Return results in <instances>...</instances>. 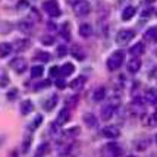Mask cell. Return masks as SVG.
<instances>
[{
    "instance_id": "cell-36",
    "label": "cell",
    "mask_w": 157,
    "mask_h": 157,
    "mask_svg": "<svg viewBox=\"0 0 157 157\" xmlns=\"http://www.w3.org/2000/svg\"><path fill=\"white\" fill-rule=\"evenodd\" d=\"M76 104H78V97L76 96H72V97H68V98H66V107H68V109L76 107Z\"/></svg>"
},
{
    "instance_id": "cell-7",
    "label": "cell",
    "mask_w": 157,
    "mask_h": 157,
    "mask_svg": "<svg viewBox=\"0 0 157 157\" xmlns=\"http://www.w3.org/2000/svg\"><path fill=\"white\" fill-rule=\"evenodd\" d=\"M115 109H116V106L115 104H112V103H107V104H104L100 110V117H101V121L104 122H107L110 121L113 115H115Z\"/></svg>"
},
{
    "instance_id": "cell-46",
    "label": "cell",
    "mask_w": 157,
    "mask_h": 157,
    "mask_svg": "<svg viewBox=\"0 0 157 157\" xmlns=\"http://www.w3.org/2000/svg\"><path fill=\"white\" fill-rule=\"evenodd\" d=\"M128 157H135V156H128Z\"/></svg>"
},
{
    "instance_id": "cell-5",
    "label": "cell",
    "mask_w": 157,
    "mask_h": 157,
    "mask_svg": "<svg viewBox=\"0 0 157 157\" xmlns=\"http://www.w3.org/2000/svg\"><path fill=\"white\" fill-rule=\"evenodd\" d=\"M90 12H91V5H90V2H87V0H81V2H78L75 6H74V13L76 16H79V18L87 16Z\"/></svg>"
},
{
    "instance_id": "cell-26",
    "label": "cell",
    "mask_w": 157,
    "mask_h": 157,
    "mask_svg": "<svg viewBox=\"0 0 157 157\" xmlns=\"http://www.w3.org/2000/svg\"><path fill=\"white\" fill-rule=\"evenodd\" d=\"M48 153H50V144L43 143L41 145H38V148H37V151H35L34 157H44V156H47Z\"/></svg>"
},
{
    "instance_id": "cell-37",
    "label": "cell",
    "mask_w": 157,
    "mask_h": 157,
    "mask_svg": "<svg viewBox=\"0 0 157 157\" xmlns=\"http://www.w3.org/2000/svg\"><path fill=\"white\" fill-rule=\"evenodd\" d=\"M6 97H7V100H15V98L18 97V90L16 88L9 90V91H7V94H6Z\"/></svg>"
},
{
    "instance_id": "cell-25",
    "label": "cell",
    "mask_w": 157,
    "mask_h": 157,
    "mask_svg": "<svg viewBox=\"0 0 157 157\" xmlns=\"http://www.w3.org/2000/svg\"><path fill=\"white\" fill-rule=\"evenodd\" d=\"M13 52V46L10 43H0V57H6Z\"/></svg>"
},
{
    "instance_id": "cell-39",
    "label": "cell",
    "mask_w": 157,
    "mask_h": 157,
    "mask_svg": "<svg viewBox=\"0 0 157 157\" xmlns=\"http://www.w3.org/2000/svg\"><path fill=\"white\" fill-rule=\"evenodd\" d=\"M59 68H60V66H52V68H50V71H48L50 78H52V76H59Z\"/></svg>"
},
{
    "instance_id": "cell-1",
    "label": "cell",
    "mask_w": 157,
    "mask_h": 157,
    "mask_svg": "<svg viewBox=\"0 0 157 157\" xmlns=\"http://www.w3.org/2000/svg\"><path fill=\"white\" fill-rule=\"evenodd\" d=\"M123 62H125V52L123 50H116L109 56V59L106 62V66H107L110 72H115L122 66Z\"/></svg>"
},
{
    "instance_id": "cell-27",
    "label": "cell",
    "mask_w": 157,
    "mask_h": 157,
    "mask_svg": "<svg viewBox=\"0 0 157 157\" xmlns=\"http://www.w3.org/2000/svg\"><path fill=\"white\" fill-rule=\"evenodd\" d=\"M104 97H106V88H104V87H98V88L94 90V93H93V100L96 103L103 101Z\"/></svg>"
},
{
    "instance_id": "cell-32",
    "label": "cell",
    "mask_w": 157,
    "mask_h": 157,
    "mask_svg": "<svg viewBox=\"0 0 157 157\" xmlns=\"http://www.w3.org/2000/svg\"><path fill=\"white\" fill-rule=\"evenodd\" d=\"M12 28H13V25H12L10 22H7V21L2 22V24H0V34H9V33L12 31Z\"/></svg>"
},
{
    "instance_id": "cell-20",
    "label": "cell",
    "mask_w": 157,
    "mask_h": 157,
    "mask_svg": "<svg viewBox=\"0 0 157 157\" xmlns=\"http://www.w3.org/2000/svg\"><path fill=\"white\" fill-rule=\"evenodd\" d=\"M74 72H75V66H74L72 63H65L63 66L59 68V76H60V78H65V76L72 75Z\"/></svg>"
},
{
    "instance_id": "cell-3",
    "label": "cell",
    "mask_w": 157,
    "mask_h": 157,
    "mask_svg": "<svg viewBox=\"0 0 157 157\" xmlns=\"http://www.w3.org/2000/svg\"><path fill=\"white\" fill-rule=\"evenodd\" d=\"M123 154V148L117 143H109L101 148L103 157H121Z\"/></svg>"
},
{
    "instance_id": "cell-30",
    "label": "cell",
    "mask_w": 157,
    "mask_h": 157,
    "mask_svg": "<svg viewBox=\"0 0 157 157\" xmlns=\"http://www.w3.org/2000/svg\"><path fill=\"white\" fill-rule=\"evenodd\" d=\"M43 74H44V68L41 65H35V66L31 68V78H34V79L35 78H41Z\"/></svg>"
},
{
    "instance_id": "cell-44",
    "label": "cell",
    "mask_w": 157,
    "mask_h": 157,
    "mask_svg": "<svg viewBox=\"0 0 157 157\" xmlns=\"http://www.w3.org/2000/svg\"><path fill=\"white\" fill-rule=\"evenodd\" d=\"M147 2H148V3H153V2H154V0H147Z\"/></svg>"
},
{
    "instance_id": "cell-35",
    "label": "cell",
    "mask_w": 157,
    "mask_h": 157,
    "mask_svg": "<svg viewBox=\"0 0 157 157\" xmlns=\"http://www.w3.org/2000/svg\"><path fill=\"white\" fill-rule=\"evenodd\" d=\"M31 141H33V138H31V135H28V137L24 138V141H22V147H21V150H22V153H27L28 148H29V145H31Z\"/></svg>"
},
{
    "instance_id": "cell-34",
    "label": "cell",
    "mask_w": 157,
    "mask_h": 157,
    "mask_svg": "<svg viewBox=\"0 0 157 157\" xmlns=\"http://www.w3.org/2000/svg\"><path fill=\"white\" fill-rule=\"evenodd\" d=\"M66 55H68V47L65 44H60L59 47L56 48V56L57 57H65Z\"/></svg>"
},
{
    "instance_id": "cell-15",
    "label": "cell",
    "mask_w": 157,
    "mask_h": 157,
    "mask_svg": "<svg viewBox=\"0 0 157 157\" xmlns=\"http://www.w3.org/2000/svg\"><path fill=\"white\" fill-rule=\"evenodd\" d=\"M85 82H87V78L84 75H79L69 84V87H71V90H74V91H81L84 88V85H85Z\"/></svg>"
},
{
    "instance_id": "cell-18",
    "label": "cell",
    "mask_w": 157,
    "mask_h": 157,
    "mask_svg": "<svg viewBox=\"0 0 157 157\" xmlns=\"http://www.w3.org/2000/svg\"><path fill=\"white\" fill-rule=\"evenodd\" d=\"M150 147V140L148 138H138L134 141V148L137 151H145Z\"/></svg>"
},
{
    "instance_id": "cell-9",
    "label": "cell",
    "mask_w": 157,
    "mask_h": 157,
    "mask_svg": "<svg viewBox=\"0 0 157 157\" xmlns=\"http://www.w3.org/2000/svg\"><path fill=\"white\" fill-rule=\"evenodd\" d=\"M18 29H19L21 33H24V34H31L33 29H34V21L31 19V18L19 21L18 22Z\"/></svg>"
},
{
    "instance_id": "cell-10",
    "label": "cell",
    "mask_w": 157,
    "mask_h": 157,
    "mask_svg": "<svg viewBox=\"0 0 157 157\" xmlns=\"http://www.w3.org/2000/svg\"><path fill=\"white\" fill-rule=\"evenodd\" d=\"M71 119V110L68 107H63V109L57 113V117H56L55 123L57 126H63L65 123H68V121Z\"/></svg>"
},
{
    "instance_id": "cell-13",
    "label": "cell",
    "mask_w": 157,
    "mask_h": 157,
    "mask_svg": "<svg viewBox=\"0 0 157 157\" xmlns=\"http://www.w3.org/2000/svg\"><path fill=\"white\" fill-rule=\"evenodd\" d=\"M71 55L74 56L76 60H84L87 57V52H85V48L82 47L81 44H74L72 48H71Z\"/></svg>"
},
{
    "instance_id": "cell-47",
    "label": "cell",
    "mask_w": 157,
    "mask_h": 157,
    "mask_svg": "<svg viewBox=\"0 0 157 157\" xmlns=\"http://www.w3.org/2000/svg\"><path fill=\"white\" fill-rule=\"evenodd\" d=\"M156 13H157V12H156Z\"/></svg>"
},
{
    "instance_id": "cell-33",
    "label": "cell",
    "mask_w": 157,
    "mask_h": 157,
    "mask_svg": "<svg viewBox=\"0 0 157 157\" xmlns=\"http://www.w3.org/2000/svg\"><path fill=\"white\" fill-rule=\"evenodd\" d=\"M41 43H43L44 46H52V44H55L56 43V40L52 34H46V35L41 37Z\"/></svg>"
},
{
    "instance_id": "cell-8",
    "label": "cell",
    "mask_w": 157,
    "mask_h": 157,
    "mask_svg": "<svg viewBox=\"0 0 157 157\" xmlns=\"http://www.w3.org/2000/svg\"><path fill=\"white\" fill-rule=\"evenodd\" d=\"M103 135L109 140H116V138L121 137V129L117 128L116 125H107L103 128Z\"/></svg>"
},
{
    "instance_id": "cell-28",
    "label": "cell",
    "mask_w": 157,
    "mask_h": 157,
    "mask_svg": "<svg viewBox=\"0 0 157 157\" xmlns=\"http://www.w3.org/2000/svg\"><path fill=\"white\" fill-rule=\"evenodd\" d=\"M60 37L65 41H71V25H69V22H65L60 27Z\"/></svg>"
},
{
    "instance_id": "cell-12",
    "label": "cell",
    "mask_w": 157,
    "mask_h": 157,
    "mask_svg": "<svg viewBox=\"0 0 157 157\" xmlns=\"http://www.w3.org/2000/svg\"><path fill=\"white\" fill-rule=\"evenodd\" d=\"M29 46H31V41L28 40V38H18L13 44V52H16V53H22V52L28 50Z\"/></svg>"
},
{
    "instance_id": "cell-31",
    "label": "cell",
    "mask_w": 157,
    "mask_h": 157,
    "mask_svg": "<svg viewBox=\"0 0 157 157\" xmlns=\"http://www.w3.org/2000/svg\"><path fill=\"white\" fill-rule=\"evenodd\" d=\"M43 119H44V117H43V115H37L34 121L29 123V132H34V131L41 125V123H43Z\"/></svg>"
},
{
    "instance_id": "cell-4",
    "label": "cell",
    "mask_w": 157,
    "mask_h": 157,
    "mask_svg": "<svg viewBox=\"0 0 157 157\" xmlns=\"http://www.w3.org/2000/svg\"><path fill=\"white\" fill-rule=\"evenodd\" d=\"M43 9H44V12H46L50 18H59L62 15L60 6H59L57 0H46V2L43 3Z\"/></svg>"
},
{
    "instance_id": "cell-19",
    "label": "cell",
    "mask_w": 157,
    "mask_h": 157,
    "mask_svg": "<svg viewBox=\"0 0 157 157\" xmlns=\"http://www.w3.org/2000/svg\"><path fill=\"white\" fill-rule=\"evenodd\" d=\"M144 40L148 43H157V25L156 27H150L148 29H145L144 33Z\"/></svg>"
},
{
    "instance_id": "cell-17",
    "label": "cell",
    "mask_w": 157,
    "mask_h": 157,
    "mask_svg": "<svg viewBox=\"0 0 157 157\" xmlns=\"http://www.w3.org/2000/svg\"><path fill=\"white\" fill-rule=\"evenodd\" d=\"M19 110H21V115L28 116V115L33 113V110H34V103L31 101V100H24V101L21 103Z\"/></svg>"
},
{
    "instance_id": "cell-24",
    "label": "cell",
    "mask_w": 157,
    "mask_h": 157,
    "mask_svg": "<svg viewBox=\"0 0 157 157\" xmlns=\"http://www.w3.org/2000/svg\"><path fill=\"white\" fill-rule=\"evenodd\" d=\"M144 98H145V101L150 103V104H156L157 103V90L156 88H148L145 91Z\"/></svg>"
},
{
    "instance_id": "cell-29",
    "label": "cell",
    "mask_w": 157,
    "mask_h": 157,
    "mask_svg": "<svg viewBox=\"0 0 157 157\" xmlns=\"http://www.w3.org/2000/svg\"><path fill=\"white\" fill-rule=\"evenodd\" d=\"M50 57H52V55H50V53H47V52H41V50L35 52V55H34L35 60L41 62V63H47V62L50 60Z\"/></svg>"
},
{
    "instance_id": "cell-40",
    "label": "cell",
    "mask_w": 157,
    "mask_h": 157,
    "mask_svg": "<svg viewBox=\"0 0 157 157\" xmlns=\"http://www.w3.org/2000/svg\"><path fill=\"white\" fill-rule=\"evenodd\" d=\"M7 84H9V78H7V75H0V85H2V87H6Z\"/></svg>"
},
{
    "instance_id": "cell-43",
    "label": "cell",
    "mask_w": 157,
    "mask_h": 157,
    "mask_svg": "<svg viewBox=\"0 0 157 157\" xmlns=\"http://www.w3.org/2000/svg\"><path fill=\"white\" fill-rule=\"evenodd\" d=\"M151 117H153V122L157 123V110L154 112V113H153V115H151Z\"/></svg>"
},
{
    "instance_id": "cell-14",
    "label": "cell",
    "mask_w": 157,
    "mask_h": 157,
    "mask_svg": "<svg viewBox=\"0 0 157 157\" xmlns=\"http://www.w3.org/2000/svg\"><path fill=\"white\" fill-rule=\"evenodd\" d=\"M144 53H145V44H144L143 41H138L132 47H129V55L132 56V57H140V56H143Z\"/></svg>"
},
{
    "instance_id": "cell-22",
    "label": "cell",
    "mask_w": 157,
    "mask_h": 157,
    "mask_svg": "<svg viewBox=\"0 0 157 157\" xmlns=\"http://www.w3.org/2000/svg\"><path fill=\"white\" fill-rule=\"evenodd\" d=\"M56 104H57V96L53 94V96H50L46 101L43 103V107H44L46 112H52V110L56 107Z\"/></svg>"
},
{
    "instance_id": "cell-11",
    "label": "cell",
    "mask_w": 157,
    "mask_h": 157,
    "mask_svg": "<svg viewBox=\"0 0 157 157\" xmlns=\"http://www.w3.org/2000/svg\"><path fill=\"white\" fill-rule=\"evenodd\" d=\"M82 121H84V123L88 126L90 129H94V128H97V126H98V119H97V116L94 115V113H91V112H88V113H84Z\"/></svg>"
},
{
    "instance_id": "cell-2",
    "label": "cell",
    "mask_w": 157,
    "mask_h": 157,
    "mask_svg": "<svg viewBox=\"0 0 157 157\" xmlns=\"http://www.w3.org/2000/svg\"><path fill=\"white\" fill-rule=\"evenodd\" d=\"M134 37H135V31L134 29L123 28V29H121L116 34L115 41H116V44H119V46H126V44H129L131 41L134 40Z\"/></svg>"
},
{
    "instance_id": "cell-38",
    "label": "cell",
    "mask_w": 157,
    "mask_h": 157,
    "mask_svg": "<svg viewBox=\"0 0 157 157\" xmlns=\"http://www.w3.org/2000/svg\"><path fill=\"white\" fill-rule=\"evenodd\" d=\"M55 84H56V87H57L59 90H63L65 87H66V82H65V79H63V78H60V76H59V78L55 81Z\"/></svg>"
},
{
    "instance_id": "cell-45",
    "label": "cell",
    "mask_w": 157,
    "mask_h": 157,
    "mask_svg": "<svg viewBox=\"0 0 157 157\" xmlns=\"http://www.w3.org/2000/svg\"><path fill=\"white\" fill-rule=\"evenodd\" d=\"M156 143H157V135H156Z\"/></svg>"
},
{
    "instance_id": "cell-16",
    "label": "cell",
    "mask_w": 157,
    "mask_h": 157,
    "mask_svg": "<svg viewBox=\"0 0 157 157\" xmlns=\"http://www.w3.org/2000/svg\"><path fill=\"white\" fill-rule=\"evenodd\" d=\"M126 68H128V72H129V74H137L138 71L141 69V60H140V57H132V59L126 63Z\"/></svg>"
},
{
    "instance_id": "cell-42",
    "label": "cell",
    "mask_w": 157,
    "mask_h": 157,
    "mask_svg": "<svg viewBox=\"0 0 157 157\" xmlns=\"http://www.w3.org/2000/svg\"><path fill=\"white\" fill-rule=\"evenodd\" d=\"M66 2H68L69 5H72V6H75L76 3H78V2H81V0H66Z\"/></svg>"
},
{
    "instance_id": "cell-41",
    "label": "cell",
    "mask_w": 157,
    "mask_h": 157,
    "mask_svg": "<svg viewBox=\"0 0 157 157\" xmlns=\"http://www.w3.org/2000/svg\"><path fill=\"white\" fill-rule=\"evenodd\" d=\"M5 141H6V137H5L3 134H0V147H2V145L5 144Z\"/></svg>"
},
{
    "instance_id": "cell-23",
    "label": "cell",
    "mask_w": 157,
    "mask_h": 157,
    "mask_svg": "<svg viewBox=\"0 0 157 157\" xmlns=\"http://www.w3.org/2000/svg\"><path fill=\"white\" fill-rule=\"evenodd\" d=\"M137 13V7L135 6H126L122 10V21H129L132 19Z\"/></svg>"
},
{
    "instance_id": "cell-48",
    "label": "cell",
    "mask_w": 157,
    "mask_h": 157,
    "mask_svg": "<svg viewBox=\"0 0 157 157\" xmlns=\"http://www.w3.org/2000/svg\"><path fill=\"white\" fill-rule=\"evenodd\" d=\"M156 104H157V103H156Z\"/></svg>"
},
{
    "instance_id": "cell-21",
    "label": "cell",
    "mask_w": 157,
    "mask_h": 157,
    "mask_svg": "<svg viewBox=\"0 0 157 157\" xmlns=\"http://www.w3.org/2000/svg\"><path fill=\"white\" fill-rule=\"evenodd\" d=\"M78 33H79V35H81L82 38H90L93 35V27L90 24H81Z\"/></svg>"
},
{
    "instance_id": "cell-6",
    "label": "cell",
    "mask_w": 157,
    "mask_h": 157,
    "mask_svg": "<svg viewBox=\"0 0 157 157\" xmlns=\"http://www.w3.org/2000/svg\"><path fill=\"white\" fill-rule=\"evenodd\" d=\"M9 66L12 68L13 72H16V74H22V72L27 71L28 63L24 57H15V59H12V60L9 62Z\"/></svg>"
}]
</instances>
